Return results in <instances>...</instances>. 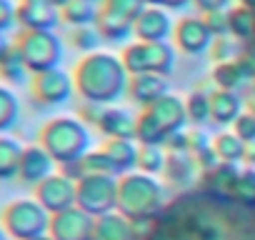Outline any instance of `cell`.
Listing matches in <instances>:
<instances>
[{
	"label": "cell",
	"instance_id": "cell-1",
	"mask_svg": "<svg viewBox=\"0 0 255 240\" xmlns=\"http://www.w3.org/2000/svg\"><path fill=\"white\" fill-rule=\"evenodd\" d=\"M75 90H78V95L83 100L110 105L125 90L123 68L113 58H108V55L85 58L75 68Z\"/></svg>",
	"mask_w": 255,
	"mask_h": 240
},
{
	"label": "cell",
	"instance_id": "cell-2",
	"mask_svg": "<svg viewBox=\"0 0 255 240\" xmlns=\"http://www.w3.org/2000/svg\"><path fill=\"white\" fill-rule=\"evenodd\" d=\"M38 143L50 153V158L60 168L78 163L90 150V135L85 125L70 115H58L45 120L38 133Z\"/></svg>",
	"mask_w": 255,
	"mask_h": 240
},
{
	"label": "cell",
	"instance_id": "cell-3",
	"mask_svg": "<svg viewBox=\"0 0 255 240\" xmlns=\"http://www.w3.org/2000/svg\"><path fill=\"white\" fill-rule=\"evenodd\" d=\"M115 208L130 223L153 220L163 208V188L148 173H123L118 178Z\"/></svg>",
	"mask_w": 255,
	"mask_h": 240
},
{
	"label": "cell",
	"instance_id": "cell-4",
	"mask_svg": "<svg viewBox=\"0 0 255 240\" xmlns=\"http://www.w3.org/2000/svg\"><path fill=\"white\" fill-rule=\"evenodd\" d=\"M0 225L13 240H33L50 228V213L35 198H15L0 210Z\"/></svg>",
	"mask_w": 255,
	"mask_h": 240
},
{
	"label": "cell",
	"instance_id": "cell-5",
	"mask_svg": "<svg viewBox=\"0 0 255 240\" xmlns=\"http://www.w3.org/2000/svg\"><path fill=\"white\" fill-rule=\"evenodd\" d=\"M118 203V178L115 175H83L75 180V205L100 218L113 213Z\"/></svg>",
	"mask_w": 255,
	"mask_h": 240
},
{
	"label": "cell",
	"instance_id": "cell-6",
	"mask_svg": "<svg viewBox=\"0 0 255 240\" xmlns=\"http://www.w3.org/2000/svg\"><path fill=\"white\" fill-rule=\"evenodd\" d=\"M15 50L20 53L25 68L30 73H43L55 68V63L60 60V45L58 40L45 33V30H28L18 38Z\"/></svg>",
	"mask_w": 255,
	"mask_h": 240
},
{
	"label": "cell",
	"instance_id": "cell-7",
	"mask_svg": "<svg viewBox=\"0 0 255 240\" xmlns=\"http://www.w3.org/2000/svg\"><path fill=\"white\" fill-rule=\"evenodd\" d=\"M73 95V80L58 70H43V73H33L30 78V98L35 105L40 108H58L63 103H68Z\"/></svg>",
	"mask_w": 255,
	"mask_h": 240
},
{
	"label": "cell",
	"instance_id": "cell-8",
	"mask_svg": "<svg viewBox=\"0 0 255 240\" xmlns=\"http://www.w3.org/2000/svg\"><path fill=\"white\" fill-rule=\"evenodd\" d=\"M33 198L50 213H63L68 208L75 205V178H70L68 173H50L45 180H40L33 188Z\"/></svg>",
	"mask_w": 255,
	"mask_h": 240
},
{
	"label": "cell",
	"instance_id": "cell-9",
	"mask_svg": "<svg viewBox=\"0 0 255 240\" xmlns=\"http://www.w3.org/2000/svg\"><path fill=\"white\" fill-rule=\"evenodd\" d=\"M93 228H95V218L83 208L73 205L63 213L50 215L48 235L53 240H93Z\"/></svg>",
	"mask_w": 255,
	"mask_h": 240
},
{
	"label": "cell",
	"instance_id": "cell-10",
	"mask_svg": "<svg viewBox=\"0 0 255 240\" xmlns=\"http://www.w3.org/2000/svg\"><path fill=\"white\" fill-rule=\"evenodd\" d=\"M55 168V160L50 158V153L35 143V145H25L23 148V158H20V170H18V180L23 185H38L40 180H45Z\"/></svg>",
	"mask_w": 255,
	"mask_h": 240
},
{
	"label": "cell",
	"instance_id": "cell-11",
	"mask_svg": "<svg viewBox=\"0 0 255 240\" xmlns=\"http://www.w3.org/2000/svg\"><path fill=\"white\" fill-rule=\"evenodd\" d=\"M125 68L133 70L135 75H143V73H153V75H165L170 73L173 68V60H170V53L168 48H158L155 55H145V48H130L125 53Z\"/></svg>",
	"mask_w": 255,
	"mask_h": 240
},
{
	"label": "cell",
	"instance_id": "cell-12",
	"mask_svg": "<svg viewBox=\"0 0 255 240\" xmlns=\"http://www.w3.org/2000/svg\"><path fill=\"white\" fill-rule=\"evenodd\" d=\"M150 115L160 123V128L170 135L175 130H183L185 123H188V113H185V100L175 98V95H163L160 100H155L150 108Z\"/></svg>",
	"mask_w": 255,
	"mask_h": 240
},
{
	"label": "cell",
	"instance_id": "cell-13",
	"mask_svg": "<svg viewBox=\"0 0 255 240\" xmlns=\"http://www.w3.org/2000/svg\"><path fill=\"white\" fill-rule=\"evenodd\" d=\"M168 93V83L163 80V75H153V73H143V75H135L128 83V95L130 100L143 110V108H150L155 100H160L163 95Z\"/></svg>",
	"mask_w": 255,
	"mask_h": 240
},
{
	"label": "cell",
	"instance_id": "cell-14",
	"mask_svg": "<svg viewBox=\"0 0 255 240\" xmlns=\"http://www.w3.org/2000/svg\"><path fill=\"white\" fill-rule=\"evenodd\" d=\"M93 240H135V228L120 213H105L95 218Z\"/></svg>",
	"mask_w": 255,
	"mask_h": 240
},
{
	"label": "cell",
	"instance_id": "cell-15",
	"mask_svg": "<svg viewBox=\"0 0 255 240\" xmlns=\"http://www.w3.org/2000/svg\"><path fill=\"white\" fill-rule=\"evenodd\" d=\"M98 128H100V133L105 138H128V140H135V118L128 113V110H120V108H105Z\"/></svg>",
	"mask_w": 255,
	"mask_h": 240
},
{
	"label": "cell",
	"instance_id": "cell-16",
	"mask_svg": "<svg viewBox=\"0 0 255 240\" xmlns=\"http://www.w3.org/2000/svg\"><path fill=\"white\" fill-rule=\"evenodd\" d=\"M243 113V100L233 90H215L210 93V120L218 125L235 123V118Z\"/></svg>",
	"mask_w": 255,
	"mask_h": 240
},
{
	"label": "cell",
	"instance_id": "cell-17",
	"mask_svg": "<svg viewBox=\"0 0 255 240\" xmlns=\"http://www.w3.org/2000/svg\"><path fill=\"white\" fill-rule=\"evenodd\" d=\"M103 150L110 158V163L115 165L118 175L130 173V168L138 160V145H135V140H128V138H108L103 143Z\"/></svg>",
	"mask_w": 255,
	"mask_h": 240
},
{
	"label": "cell",
	"instance_id": "cell-18",
	"mask_svg": "<svg viewBox=\"0 0 255 240\" xmlns=\"http://www.w3.org/2000/svg\"><path fill=\"white\" fill-rule=\"evenodd\" d=\"M23 148L25 145H20L13 135L0 133V183H8V180L18 178Z\"/></svg>",
	"mask_w": 255,
	"mask_h": 240
},
{
	"label": "cell",
	"instance_id": "cell-19",
	"mask_svg": "<svg viewBox=\"0 0 255 240\" xmlns=\"http://www.w3.org/2000/svg\"><path fill=\"white\" fill-rule=\"evenodd\" d=\"M195 170H198V163L190 153H168L163 175L173 185H190L195 180Z\"/></svg>",
	"mask_w": 255,
	"mask_h": 240
},
{
	"label": "cell",
	"instance_id": "cell-20",
	"mask_svg": "<svg viewBox=\"0 0 255 240\" xmlns=\"http://www.w3.org/2000/svg\"><path fill=\"white\" fill-rule=\"evenodd\" d=\"M168 133L160 128V123L150 115L148 108H143L135 118V140L138 145H163Z\"/></svg>",
	"mask_w": 255,
	"mask_h": 240
},
{
	"label": "cell",
	"instance_id": "cell-21",
	"mask_svg": "<svg viewBox=\"0 0 255 240\" xmlns=\"http://www.w3.org/2000/svg\"><path fill=\"white\" fill-rule=\"evenodd\" d=\"M225 198H230L238 205L255 208V170L250 168V170L238 173V178L233 180V185H230V190H228Z\"/></svg>",
	"mask_w": 255,
	"mask_h": 240
},
{
	"label": "cell",
	"instance_id": "cell-22",
	"mask_svg": "<svg viewBox=\"0 0 255 240\" xmlns=\"http://www.w3.org/2000/svg\"><path fill=\"white\" fill-rule=\"evenodd\" d=\"M213 150L220 163H240L245 153V143L235 133H218L213 138Z\"/></svg>",
	"mask_w": 255,
	"mask_h": 240
},
{
	"label": "cell",
	"instance_id": "cell-23",
	"mask_svg": "<svg viewBox=\"0 0 255 240\" xmlns=\"http://www.w3.org/2000/svg\"><path fill=\"white\" fill-rule=\"evenodd\" d=\"M20 118V100L18 95L8 88V85H0V133H8L15 128Z\"/></svg>",
	"mask_w": 255,
	"mask_h": 240
},
{
	"label": "cell",
	"instance_id": "cell-24",
	"mask_svg": "<svg viewBox=\"0 0 255 240\" xmlns=\"http://www.w3.org/2000/svg\"><path fill=\"white\" fill-rule=\"evenodd\" d=\"M165 158H168V153L163 150V145H138L135 168H138L140 173L158 175V173L165 170Z\"/></svg>",
	"mask_w": 255,
	"mask_h": 240
},
{
	"label": "cell",
	"instance_id": "cell-25",
	"mask_svg": "<svg viewBox=\"0 0 255 240\" xmlns=\"http://www.w3.org/2000/svg\"><path fill=\"white\" fill-rule=\"evenodd\" d=\"M25 75H28V68H25L20 53L13 45L10 53L0 60V80H5L10 85H20V83H25Z\"/></svg>",
	"mask_w": 255,
	"mask_h": 240
},
{
	"label": "cell",
	"instance_id": "cell-26",
	"mask_svg": "<svg viewBox=\"0 0 255 240\" xmlns=\"http://www.w3.org/2000/svg\"><path fill=\"white\" fill-rule=\"evenodd\" d=\"M245 78H248V75L243 73V68H240L238 63H230V60L220 63V65L215 68V73H213V83H215L220 90H233V93L243 85Z\"/></svg>",
	"mask_w": 255,
	"mask_h": 240
},
{
	"label": "cell",
	"instance_id": "cell-27",
	"mask_svg": "<svg viewBox=\"0 0 255 240\" xmlns=\"http://www.w3.org/2000/svg\"><path fill=\"white\" fill-rule=\"evenodd\" d=\"M185 113H188V123H193L195 128L208 123L210 120V95H205L200 90L190 93L185 100Z\"/></svg>",
	"mask_w": 255,
	"mask_h": 240
},
{
	"label": "cell",
	"instance_id": "cell-28",
	"mask_svg": "<svg viewBox=\"0 0 255 240\" xmlns=\"http://www.w3.org/2000/svg\"><path fill=\"white\" fill-rule=\"evenodd\" d=\"M233 133L243 140V143H253L255 140V113L253 110H245L235 118L233 123Z\"/></svg>",
	"mask_w": 255,
	"mask_h": 240
},
{
	"label": "cell",
	"instance_id": "cell-29",
	"mask_svg": "<svg viewBox=\"0 0 255 240\" xmlns=\"http://www.w3.org/2000/svg\"><path fill=\"white\" fill-rule=\"evenodd\" d=\"M108 105H100V103H90V100H83L80 108H78V120H85L90 125H98L100 118H103V110Z\"/></svg>",
	"mask_w": 255,
	"mask_h": 240
},
{
	"label": "cell",
	"instance_id": "cell-30",
	"mask_svg": "<svg viewBox=\"0 0 255 240\" xmlns=\"http://www.w3.org/2000/svg\"><path fill=\"white\" fill-rule=\"evenodd\" d=\"M163 148H165L168 153H190V138H188V130L183 128V130L170 133V135L165 138Z\"/></svg>",
	"mask_w": 255,
	"mask_h": 240
},
{
	"label": "cell",
	"instance_id": "cell-31",
	"mask_svg": "<svg viewBox=\"0 0 255 240\" xmlns=\"http://www.w3.org/2000/svg\"><path fill=\"white\" fill-rule=\"evenodd\" d=\"M188 138H190V155H198V153H203V150H208V148L213 145V140H210L200 128L188 130Z\"/></svg>",
	"mask_w": 255,
	"mask_h": 240
},
{
	"label": "cell",
	"instance_id": "cell-32",
	"mask_svg": "<svg viewBox=\"0 0 255 240\" xmlns=\"http://www.w3.org/2000/svg\"><path fill=\"white\" fill-rule=\"evenodd\" d=\"M13 20H15V10H13V5L8 3V0H0V33L8 30V28L13 25Z\"/></svg>",
	"mask_w": 255,
	"mask_h": 240
},
{
	"label": "cell",
	"instance_id": "cell-33",
	"mask_svg": "<svg viewBox=\"0 0 255 240\" xmlns=\"http://www.w3.org/2000/svg\"><path fill=\"white\" fill-rule=\"evenodd\" d=\"M243 160L248 165H255V140L253 143H245V153H243Z\"/></svg>",
	"mask_w": 255,
	"mask_h": 240
},
{
	"label": "cell",
	"instance_id": "cell-34",
	"mask_svg": "<svg viewBox=\"0 0 255 240\" xmlns=\"http://www.w3.org/2000/svg\"><path fill=\"white\" fill-rule=\"evenodd\" d=\"M10 48H13V45L5 40V35H3V33H0V60H3V58L10 53Z\"/></svg>",
	"mask_w": 255,
	"mask_h": 240
},
{
	"label": "cell",
	"instance_id": "cell-35",
	"mask_svg": "<svg viewBox=\"0 0 255 240\" xmlns=\"http://www.w3.org/2000/svg\"><path fill=\"white\" fill-rule=\"evenodd\" d=\"M5 238H10V235H8V233L3 230V225H0V240H5Z\"/></svg>",
	"mask_w": 255,
	"mask_h": 240
},
{
	"label": "cell",
	"instance_id": "cell-36",
	"mask_svg": "<svg viewBox=\"0 0 255 240\" xmlns=\"http://www.w3.org/2000/svg\"><path fill=\"white\" fill-rule=\"evenodd\" d=\"M33 240H53V238H50V235L45 233V235H38V238H33Z\"/></svg>",
	"mask_w": 255,
	"mask_h": 240
},
{
	"label": "cell",
	"instance_id": "cell-37",
	"mask_svg": "<svg viewBox=\"0 0 255 240\" xmlns=\"http://www.w3.org/2000/svg\"><path fill=\"white\" fill-rule=\"evenodd\" d=\"M5 240H13V238H5Z\"/></svg>",
	"mask_w": 255,
	"mask_h": 240
}]
</instances>
